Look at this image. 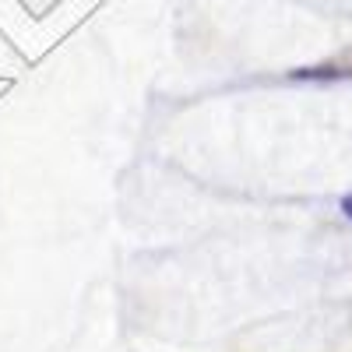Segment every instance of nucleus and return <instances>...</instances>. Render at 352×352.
Listing matches in <instances>:
<instances>
[{"label":"nucleus","mask_w":352,"mask_h":352,"mask_svg":"<svg viewBox=\"0 0 352 352\" xmlns=\"http://www.w3.org/2000/svg\"><path fill=\"white\" fill-rule=\"evenodd\" d=\"M342 212H345V215L352 219V197H345V201H342Z\"/></svg>","instance_id":"f257e3e1"}]
</instances>
